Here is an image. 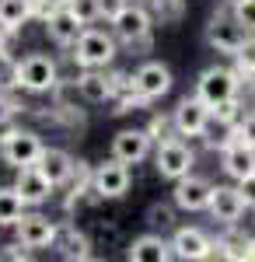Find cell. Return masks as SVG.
I'll return each mask as SVG.
<instances>
[{"label":"cell","instance_id":"cell-1","mask_svg":"<svg viewBox=\"0 0 255 262\" xmlns=\"http://www.w3.org/2000/svg\"><path fill=\"white\" fill-rule=\"evenodd\" d=\"M59 81L56 60L46 56V53H28L14 63V88H25L32 95H42V91H53Z\"/></svg>","mask_w":255,"mask_h":262},{"label":"cell","instance_id":"cell-2","mask_svg":"<svg viewBox=\"0 0 255 262\" xmlns=\"http://www.w3.org/2000/svg\"><path fill=\"white\" fill-rule=\"evenodd\" d=\"M116 53H119L116 35L105 32V28H91V25L74 42V63H77L80 70H88V67H109V63L116 60Z\"/></svg>","mask_w":255,"mask_h":262},{"label":"cell","instance_id":"cell-3","mask_svg":"<svg viewBox=\"0 0 255 262\" xmlns=\"http://www.w3.org/2000/svg\"><path fill=\"white\" fill-rule=\"evenodd\" d=\"M112 35L119 42H126L130 49L133 46H151V14H147V7H140V4H122L116 14H112Z\"/></svg>","mask_w":255,"mask_h":262},{"label":"cell","instance_id":"cell-4","mask_svg":"<svg viewBox=\"0 0 255 262\" xmlns=\"http://www.w3.org/2000/svg\"><path fill=\"white\" fill-rule=\"evenodd\" d=\"M238 88H241V74L238 70H227V67H206L196 81V95L210 108L220 105L227 98H238Z\"/></svg>","mask_w":255,"mask_h":262},{"label":"cell","instance_id":"cell-5","mask_svg":"<svg viewBox=\"0 0 255 262\" xmlns=\"http://www.w3.org/2000/svg\"><path fill=\"white\" fill-rule=\"evenodd\" d=\"M193 164H196V154H193V147L182 140H168V143H157L154 150V168L161 179L168 182H178L182 175H189L193 171Z\"/></svg>","mask_w":255,"mask_h":262},{"label":"cell","instance_id":"cell-6","mask_svg":"<svg viewBox=\"0 0 255 262\" xmlns=\"http://www.w3.org/2000/svg\"><path fill=\"white\" fill-rule=\"evenodd\" d=\"M252 39L241 25H238V18L231 14V11H220V14H214L210 18V25H206V42H210V49H217V53H227V56H235L238 49L245 46V42Z\"/></svg>","mask_w":255,"mask_h":262},{"label":"cell","instance_id":"cell-7","mask_svg":"<svg viewBox=\"0 0 255 262\" xmlns=\"http://www.w3.org/2000/svg\"><path fill=\"white\" fill-rule=\"evenodd\" d=\"M220 168H224V175L227 179H248L255 171V147H248V143H241L235 137V129H227V140L220 143Z\"/></svg>","mask_w":255,"mask_h":262},{"label":"cell","instance_id":"cell-8","mask_svg":"<svg viewBox=\"0 0 255 262\" xmlns=\"http://www.w3.org/2000/svg\"><path fill=\"white\" fill-rule=\"evenodd\" d=\"M130 192V164H122L119 158L95 164V196L98 200H122Z\"/></svg>","mask_w":255,"mask_h":262},{"label":"cell","instance_id":"cell-9","mask_svg":"<svg viewBox=\"0 0 255 262\" xmlns=\"http://www.w3.org/2000/svg\"><path fill=\"white\" fill-rule=\"evenodd\" d=\"M172 119H175L178 137H203L206 126H210V105L199 98V95H185L175 105Z\"/></svg>","mask_w":255,"mask_h":262},{"label":"cell","instance_id":"cell-10","mask_svg":"<svg viewBox=\"0 0 255 262\" xmlns=\"http://www.w3.org/2000/svg\"><path fill=\"white\" fill-rule=\"evenodd\" d=\"M210 192H214V182L203 179V175H182L175 182V206L178 210H185V213H203L206 206H210Z\"/></svg>","mask_w":255,"mask_h":262},{"label":"cell","instance_id":"cell-11","mask_svg":"<svg viewBox=\"0 0 255 262\" xmlns=\"http://www.w3.org/2000/svg\"><path fill=\"white\" fill-rule=\"evenodd\" d=\"M245 196H241V189L238 185H214V192H210V206H206V213L214 217L217 224H224V227H231L245 217Z\"/></svg>","mask_w":255,"mask_h":262},{"label":"cell","instance_id":"cell-12","mask_svg":"<svg viewBox=\"0 0 255 262\" xmlns=\"http://www.w3.org/2000/svg\"><path fill=\"white\" fill-rule=\"evenodd\" d=\"M39 154H42V140H39V133H32V129H14L7 140L0 143V158L11 164V168L35 164Z\"/></svg>","mask_w":255,"mask_h":262},{"label":"cell","instance_id":"cell-13","mask_svg":"<svg viewBox=\"0 0 255 262\" xmlns=\"http://www.w3.org/2000/svg\"><path fill=\"white\" fill-rule=\"evenodd\" d=\"M56 221H49L46 213H25L14 224V234L25 248H53L56 245Z\"/></svg>","mask_w":255,"mask_h":262},{"label":"cell","instance_id":"cell-14","mask_svg":"<svg viewBox=\"0 0 255 262\" xmlns=\"http://www.w3.org/2000/svg\"><path fill=\"white\" fill-rule=\"evenodd\" d=\"M154 140L147 129H119L112 137V158H119L122 164H140L151 158Z\"/></svg>","mask_w":255,"mask_h":262},{"label":"cell","instance_id":"cell-15","mask_svg":"<svg viewBox=\"0 0 255 262\" xmlns=\"http://www.w3.org/2000/svg\"><path fill=\"white\" fill-rule=\"evenodd\" d=\"M84 28H88V25H84L70 7H53L49 18H46V35L56 42L59 49H74V42L80 39Z\"/></svg>","mask_w":255,"mask_h":262},{"label":"cell","instance_id":"cell-16","mask_svg":"<svg viewBox=\"0 0 255 262\" xmlns=\"http://www.w3.org/2000/svg\"><path fill=\"white\" fill-rule=\"evenodd\" d=\"M133 84H137L140 91L154 101V98H161V95H168V91H172L175 77H172V67H168V63L147 60V63H140L137 70H133Z\"/></svg>","mask_w":255,"mask_h":262},{"label":"cell","instance_id":"cell-17","mask_svg":"<svg viewBox=\"0 0 255 262\" xmlns=\"http://www.w3.org/2000/svg\"><path fill=\"white\" fill-rule=\"evenodd\" d=\"M172 252H175V259L203 262V259L214 255V242H210V234L199 231V227H178L175 238H172Z\"/></svg>","mask_w":255,"mask_h":262},{"label":"cell","instance_id":"cell-18","mask_svg":"<svg viewBox=\"0 0 255 262\" xmlns=\"http://www.w3.org/2000/svg\"><path fill=\"white\" fill-rule=\"evenodd\" d=\"M14 189L21 192V200L28 203V206H39V203H46L49 196H53V182L42 175L35 164H25V168H18V179H14Z\"/></svg>","mask_w":255,"mask_h":262},{"label":"cell","instance_id":"cell-19","mask_svg":"<svg viewBox=\"0 0 255 262\" xmlns=\"http://www.w3.org/2000/svg\"><path fill=\"white\" fill-rule=\"evenodd\" d=\"M74 164H77V161H74L63 147H42L35 168H39V171L53 182V185H67V182H70V175H74Z\"/></svg>","mask_w":255,"mask_h":262},{"label":"cell","instance_id":"cell-20","mask_svg":"<svg viewBox=\"0 0 255 262\" xmlns=\"http://www.w3.org/2000/svg\"><path fill=\"white\" fill-rule=\"evenodd\" d=\"M77 95L91 105L112 101V74H105V67H88L77 77Z\"/></svg>","mask_w":255,"mask_h":262},{"label":"cell","instance_id":"cell-21","mask_svg":"<svg viewBox=\"0 0 255 262\" xmlns=\"http://www.w3.org/2000/svg\"><path fill=\"white\" fill-rule=\"evenodd\" d=\"M126 259L130 262H168V259H175V252H172V242H164L161 234H140L137 242H130Z\"/></svg>","mask_w":255,"mask_h":262},{"label":"cell","instance_id":"cell-22","mask_svg":"<svg viewBox=\"0 0 255 262\" xmlns=\"http://www.w3.org/2000/svg\"><path fill=\"white\" fill-rule=\"evenodd\" d=\"M88 192H95V168H88L84 161L74 164V175H70V196H67V213H74L77 206H84Z\"/></svg>","mask_w":255,"mask_h":262},{"label":"cell","instance_id":"cell-23","mask_svg":"<svg viewBox=\"0 0 255 262\" xmlns=\"http://www.w3.org/2000/svg\"><path fill=\"white\" fill-rule=\"evenodd\" d=\"M56 248H63V259H91V242L80 234L77 227H59L56 231Z\"/></svg>","mask_w":255,"mask_h":262},{"label":"cell","instance_id":"cell-24","mask_svg":"<svg viewBox=\"0 0 255 262\" xmlns=\"http://www.w3.org/2000/svg\"><path fill=\"white\" fill-rule=\"evenodd\" d=\"M32 14V0H0V28L4 32H21V25Z\"/></svg>","mask_w":255,"mask_h":262},{"label":"cell","instance_id":"cell-25","mask_svg":"<svg viewBox=\"0 0 255 262\" xmlns=\"http://www.w3.org/2000/svg\"><path fill=\"white\" fill-rule=\"evenodd\" d=\"M25 206L28 203L21 200V192L14 185H0V224L4 227H14V224L25 217Z\"/></svg>","mask_w":255,"mask_h":262},{"label":"cell","instance_id":"cell-26","mask_svg":"<svg viewBox=\"0 0 255 262\" xmlns=\"http://www.w3.org/2000/svg\"><path fill=\"white\" fill-rule=\"evenodd\" d=\"M245 248H248V238L238 234L235 224H231V231L220 234V238L214 242V255H220V259H245Z\"/></svg>","mask_w":255,"mask_h":262},{"label":"cell","instance_id":"cell-27","mask_svg":"<svg viewBox=\"0 0 255 262\" xmlns=\"http://www.w3.org/2000/svg\"><path fill=\"white\" fill-rule=\"evenodd\" d=\"M210 119H217L224 129H235L238 119H241V101L227 98V101H220V105H214V108H210Z\"/></svg>","mask_w":255,"mask_h":262},{"label":"cell","instance_id":"cell-28","mask_svg":"<svg viewBox=\"0 0 255 262\" xmlns=\"http://www.w3.org/2000/svg\"><path fill=\"white\" fill-rule=\"evenodd\" d=\"M151 140L154 143H168V140H178V129H175V119L172 116H154L151 126H147Z\"/></svg>","mask_w":255,"mask_h":262},{"label":"cell","instance_id":"cell-29","mask_svg":"<svg viewBox=\"0 0 255 262\" xmlns=\"http://www.w3.org/2000/svg\"><path fill=\"white\" fill-rule=\"evenodd\" d=\"M74 14H77L84 25H95V21H101L105 18V7H101V0H70L67 4Z\"/></svg>","mask_w":255,"mask_h":262},{"label":"cell","instance_id":"cell-30","mask_svg":"<svg viewBox=\"0 0 255 262\" xmlns=\"http://www.w3.org/2000/svg\"><path fill=\"white\" fill-rule=\"evenodd\" d=\"M231 14L238 18V25H241L248 35H255V0H235V4H231Z\"/></svg>","mask_w":255,"mask_h":262},{"label":"cell","instance_id":"cell-31","mask_svg":"<svg viewBox=\"0 0 255 262\" xmlns=\"http://www.w3.org/2000/svg\"><path fill=\"white\" fill-rule=\"evenodd\" d=\"M147 224H151V227H161V231H164V227H172V224H175V206L154 203V206L147 210Z\"/></svg>","mask_w":255,"mask_h":262},{"label":"cell","instance_id":"cell-32","mask_svg":"<svg viewBox=\"0 0 255 262\" xmlns=\"http://www.w3.org/2000/svg\"><path fill=\"white\" fill-rule=\"evenodd\" d=\"M235 63H238V74H241V77L255 70V39H248V42H245V46L235 53Z\"/></svg>","mask_w":255,"mask_h":262},{"label":"cell","instance_id":"cell-33","mask_svg":"<svg viewBox=\"0 0 255 262\" xmlns=\"http://www.w3.org/2000/svg\"><path fill=\"white\" fill-rule=\"evenodd\" d=\"M235 137H238L241 143L255 147V112H245V116L238 119V126H235Z\"/></svg>","mask_w":255,"mask_h":262},{"label":"cell","instance_id":"cell-34","mask_svg":"<svg viewBox=\"0 0 255 262\" xmlns=\"http://www.w3.org/2000/svg\"><path fill=\"white\" fill-rule=\"evenodd\" d=\"M0 259H7V262H28L32 259V248H25V245H4V252H0Z\"/></svg>","mask_w":255,"mask_h":262},{"label":"cell","instance_id":"cell-35","mask_svg":"<svg viewBox=\"0 0 255 262\" xmlns=\"http://www.w3.org/2000/svg\"><path fill=\"white\" fill-rule=\"evenodd\" d=\"M0 84H14V60L7 56V49H0Z\"/></svg>","mask_w":255,"mask_h":262},{"label":"cell","instance_id":"cell-36","mask_svg":"<svg viewBox=\"0 0 255 262\" xmlns=\"http://www.w3.org/2000/svg\"><path fill=\"white\" fill-rule=\"evenodd\" d=\"M238 189H241V196H245V206H248V210H255V171L248 175V179L238 182Z\"/></svg>","mask_w":255,"mask_h":262},{"label":"cell","instance_id":"cell-37","mask_svg":"<svg viewBox=\"0 0 255 262\" xmlns=\"http://www.w3.org/2000/svg\"><path fill=\"white\" fill-rule=\"evenodd\" d=\"M14 112H18V101L0 91V119H14Z\"/></svg>","mask_w":255,"mask_h":262},{"label":"cell","instance_id":"cell-38","mask_svg":"<svg viewBox=\"0 0 255 262\" xmlns=\"http://www.w3.org/2000/svg\"><path fill=\"white\" fill-rule=\"evenodd\" d=\"M122 4H126V0H101V7H105V18H112V14H116Z\"/></svg>","mask_w":255,"mask_h":262},{"label":"cell","instance_id":"cell-39","mask_svg":"<svg viewBox=\"0 0 255 262\" xmlns=\"http://www.w3.org/2000/svg\"><path fill=\"white\" fill-rule=\"evenodd\" d=\"M245 259L255 262V238H248V248H245Z\"/></svg>","mask_w":255,"mask_h":262},{"label":"cell","instance_id":"cell-40","mask_svg":"<svg viewBox=\"0 0 255 262\" xmlns=\"http://www.w3.org/2000/svg\"><path fill=\"white\" fill-rule=\"evenodd\" d=\"M46 4H49V7H67L70 0H46Z\"/></svg>","mask_w":255,"mask_h":262},{"label":"cell","instance_id":"cell-41","mask_svg":"<svg viewBox=\"0 0 255 262\" xmlns=\"http://www.w3.org/2000/svg\"><path fill=\"white\" fill-rule=\"evenodd\" d=\"M4 35H11V32H4V28H0V49H7V39H4Z\"/></svg>","mask_w":255,"mask_h":262},{"label":"cell","instance_id":"cell-42","mask_svg":"<svg viewBox=\"0 0 255 262\" xmlns=\"http://www.w3.org/2000/svg\"><path fill=\"white\" fill-rule=\"evenodd\" d=\"M154 7H164V4H178V0H151Z\"/></svg>","mask_w":255,"mask_h":262},{"label":"cell","instance_id":"cell-43","mask_svg":"<svg viewBox=\"0 0 255 262\" xmlns=\"http://www.w3.org/2000/svg\"><path fill=\"white\" fill-rule=\"evenodd\" d=\"M245 81H248V84L255 88V70H252V74H245Z\"/></svg>","mask_w":255,"mask_h":262}]
</instances>
